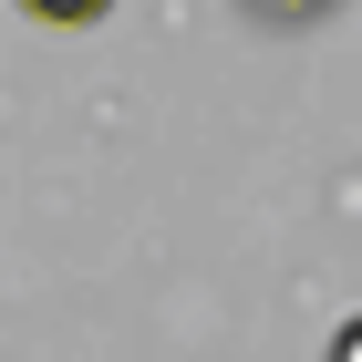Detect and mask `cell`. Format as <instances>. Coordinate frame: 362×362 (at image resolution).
Segmentation results:
<instances>
[{
    "mask_svg": "<svg viewBox=\"0 0 362 362\" xmlns=\"http://www.w3.org/2000/svg\"><path fill=\"white\" fill-rule=\"evenodd\" d=\"M21 11H31L42 31H83V21H104L114 0H21Z\"/></svg>",
    "mask_w": 362,
    "mask_h": 362,
    "instance_id": "6da1fadb",
    "label": "cell"
},
{
    "mask_svg": "<svg viewBox=\"0 0 362 362\" xmlns=\"http://www.w3.org/2000/svg\"><path fill=\"white\" fill-rule=\"evenodd\" d=\"M332 352H341V362H362V321H341V332H332Z\"/></svg>",
    "mask_w": 362,
    "mask_h": 362,
    "instance_id": "3957f363",
    "label": "cell"
},
{
    "mask_svg": "<svg viewBox=\"0 0 362 362\" xmlns=\"http://www.w3.org/2000/svg\"><path fill=\"white\" fill-rule=\"evenodd\" d=\"M259 21H279V31H300V21H321V11H332V0H249Z\"/></svg>",
    "mask_w": 362,
    "mask_h": 362,
    "instance_id": "7a4b0ae2",
    "label": "cell"
}]
</instances>
